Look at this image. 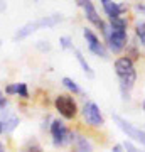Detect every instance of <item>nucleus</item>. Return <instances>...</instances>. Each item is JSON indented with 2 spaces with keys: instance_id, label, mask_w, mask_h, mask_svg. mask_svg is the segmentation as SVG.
Segmentation results:
<instances>
[{
  "instance_id": "f257e3e1",
  "label": "nucleus",
  "mask_w": 145,
  "mask_h": 152,
  "mask_svg": "<svg viewBox=\"0 0 145 152\" xmlns=\"http://www.w3.org/2000/svg\"><path fill=\"white\" fill-rule=\"evenodd\" d=\"M110 20H111V26H110L108 34H106L108 48L111 49L113 53H120L127 46V41H128V36H127V20L122 19V15L113 17Z\"/></svg>"
},
{
  "instance_id": "f03ea898",
  "label": "nucleus",
  "mask_w": 145,
  "mask_h": 152,
  "mask_svg": "<svg viewBox=\"0 0 145 152\" xmlns=\"http://www.w3.org/2000/svg\"><path fill=\"white\" fill-rule=\"evenodd\" d=\"M115 73L120 78L122 83V91H128L130 88L133 86L135 80H137V73H135V66L132 58H118L115 61Z\"/></svg>"
},
{
  "instance_id": "7ed1b4c3",
  "label": "nucleus",
  "mask_w": 145,
  "mask_h": 152,
  "mask_svg": "<svg viewBox=\"0 0 145 152\" xmlns=\"http://www.w3.org/2000/svg\"><path fill=\"white\" fill-rule=\"evenodd\" d=\"M63 22V15L59 14H54V15H47V17H42L39 20H34V22H29L26 24L24 27L19 29V32L15 34V39H24L27 36H31L32 32L39 31V29H46V27H54L56 24Z\"/></svg>"
},
{
  "instance_id": "20e7f679",
  "label": "nucleus",
  "mask_w": 145,
  "mask_h": 152,
  "mask_svg": "<svg viewBox=\"0 0 145 152\" xmlns=\"http://www.w3.org/2000/svg\"><path fill=\"white\" fill-rule=\"evenodd\" d=\"M54 107L68 120L74 118L76 113H78V105H76L74 98L69 96V95H59V96L54 100Z\"/></svg>"
},
{
  "instance_id": "39448f33",
  "label": "nucleus",
  "mask_w": 145,
  "mask_h": 152,
  "mask_svg": "<svg viewBox=\"0 0 145 152\" xmlns=\"http://www.w3.org/2000/svg\"><path fill=\"white\" fill-rule=\"evenodd\" d=\"M76 4L85 10V15L86 19L91 22V24H95L96 27H100V31L103 32V36L106 37V34H108V27H106V24L100 19V15H98V12L96 9H95V5H93V2L91 0H76Z\"/></svg>"
},
{
  "instance_id": "423d86ee",
  "label": "nucleus",
  "mask_w": 145,
  "mask_h": 152,
  "mask_svg": "<svg viewBox=\"0 0 145 152\" xmlns=\"http://www.w3.org/2000/svg\"><path fill=\"white\" fill-rule=\"evenodd\" d=\"M83 115H85V120L91 125V127H101V125L105 124L103 115H101V112H100V107H98L96 103H93V102L85 103V107H83Z\"/></svg>"
},
{
  "instance_id": "0eeeda50",
  "label": "nucleus",
  "mask_w": 145,
  "mask_h": 152,
  "mask_svg": "<svg viewBox=\"0 0 145 152\" xmlns=\"http://www.w3.org/2000/svg\"><path fill=\"white\" fill-rule=\"evenodd\" d=\"M51 134H52V140H54V145L59 147V145H64L66 142L71 140V134L68 132V129L64 127L63 122L59 120H54L52 125H51Z\"/></svg>"
},
{
  "instance_id": "6e6552de",
  "label": "nucleus",
  "mask_w": 145,
  "mask_h": 152,
  "mask_svg": "<svg viewBox=\"0 0 145 152\" xmlns=\"http://www.w3.org/2000/svg\"><path fill=\"white\" fill-rule=\"evenodd\" d=\"M113 120H115V122L118 124L120 129L127 134V137H132L133 140H137V142H140V144H144V145H145V132L138 130V129H135L132 124H128L127 120L122 118V117H118V115H115V117H113Z\"/></svg>"
},
{
  "instance_id": "1a4fd4ad",
  "label": "nucleus",
  "mask_w": 145,
  "mask_h": 152,
  "mask_svg": "<svg viewBox=\"0 0 145 152\" xmlns=\"http://www.w3.org/2000/svg\"><path fill=\"white\" fill-rule=\"evenodd\" d=\"M83 36H85L86 42H88V48H90V51H91L93 54L106 58V54H108L106 49H105V46L100 42V39L96 37V34L93 32L91 29H85V31H83Z\"/></svg>"
},
{
  "instance_id": "9d476101",
  "label": "nucleus",
  "mask_w": 145,
  "mask_h": 152,
  "mask_svg": "<svg viewBox=\"0 0 145 152\" xmlns=\"http://www.w3.org/2000/svg\"><path fill=\"white\" fill-rule=\"evenodd\" d=\"M101 2H103V9H105V12H106V15L110 17V19H113V17H120L125 12V7L118 5V4L113 2V0H101Z\"/></svg>"
},
{
  "instance_id": "9b49d317",
  "label": "nucleus",
  "mask_w": 145,
  "mask_h": 152,
  "mask_svg": "<svg viewBox=\"0 0 145 152\" xmlns=\"http://www.w3.org/2000/svg\"><path fill=\"white\" fill-rule=\"evenodd\" d=\"M2 122H4V132H12L19 125V118L15 115H5L2 118Z\"/></svg>"
},
{
  "instance_id": "f8f14e48",
  "label": "nucleus",
  "mask_w": 145,
  "mask_h": 152,
  "mask_svg": "<svg viewBox=\"0 0 145 152\" xmlns=\"http://www.w3.org/2000/svg\"><path fill=\"white\" fill-rule=\"evenodd\" d=\"M74 56H76V59H78V63L81 64V68H83V71H85L86 75L90 76V78H93V76H95V73H93L91 66H90L88 63H86V59L83 58V54H81V53L78 51V49H74Z\"/></svg>"
},
{
  "instance_id": "ddd939ff",
  "label": "nucleus",
  "mask_w": 145,
  "mask_h": 152,
  "mask_svg": "<svg viewBox=\"0 0 145 152\" xmlns=\"http://www.w3.org/2000/svg\"><path fill=\"white\" fill-rule=\"evenodd\" d=\"M135 32H137V37L140 39V42L145 46V22H137Z\"/></svg>"
},
{
  "instance_id": "4468645a",
  "label": "nucleus",
  "mask_w": 145,
  "mask_h": 152,
  "mask_svg": "<svg viewBox=\"0 0 145 152\" xmlns=\"http://www.w3.org/2000/svg\"><path fill=\"white\" fill-rule=\"evenodd\" d=\"M63 85H64V86L68 88L69 91H73V93H79V91H81L79 86H78V85H76V83L73 81L71 78H63Z\"/></svg>"
},
{
  "instance_id": "2eb2a0df",
  "label": "nucleus",
  "mask_w": 145,
  "mask_h": 152,
  "mask_svg": "<svg viewBox=\"0 0 145 152\" xmlns=\"http://www.w3.org/2000/svg\"><path fill=\"white\" fill-rule=\"evenodd\" d=\"M76 140H78V147H79V151H91V144L83 139V137H76Z\"/></svg>"
},
{
  "instance_id": "dca6fc26",
  "label": "nucleus",
  "mask_w": 145,
  "mask_h": 152,
  "mask_svg": "<svg viewBox=\"0 0 145 152\" xmlns=\"http://www.w3.org/2000/svg\"><path fill=\"white\" fill-rule=\"evenodd\" d=\"M17 95L22 98H29V91H27L26 83H17Z\"/></svg>"
},
{
  "instance_id": "f3484780",
  "label": "nucleus",
  "mask_w": 145,
  "mask_h": 152,
  "mask_svg": "<svg viewBox=\"0 0 145 152\" xmlns=\"http://www.w3.org/2000/svg\"><path fill=\"white\" fill-rule=\"evenodd\" d=\"M59 42H61V46H63L64 49H69L71 48V39L69 37H61Z\"/></svg>"
},
{
  "instance_id": "a211bd4d",
  "label": "nucleus",
  "mask_w": 145,
  "mask_h": 152,
  "mask_svg": "<svg viewBox=\"0 0 145 152\" xmlns=\"http://www.w3.org/2000/svg\"><path fill=\"white\" fill-rule=\"evenodd\" d=\"M5 93L7 95H14V93H17V83L15 85H9V86L5 88Z\"/></svg>"
},
{
  "instance_id": "6ab92c4d",
  "label": "nucleus",
  "mask_w": 145,
  "mask_h": 152,
  "mask_svg": "<svg viewBox=\"0 0 145 152\" xmlns=\"http://www.w3.org/2000/svg\"><path fill=\"white\" fill-rule=\"evenodd\" d=\"M7 107V98L5 96H0V110H4Z\"/></svg>"
},
{
  "instance_id": "aec40b11",
  "label": "nucleus",
  "mask_w": 145,
  "mask_h": 152,
  "mask_svg": "<svg viewBox=\"0 0 145 152\" xmlns=\"http://www.w3.org/2000/svg\"><path fill=\"white\" fill-rule=\"evenodd\" d=\"M125 149H128V151H135V147L132 144H125Z\"/></svg>"
},
{
  "instance_id": "412c9836",
  "label": "nucleus",
  "mask_w": 145,
  "mask_h": 152,
  "mask_svg": "<svg viewBox=\"0 0 145 152\" xmlns=\"http://www.w3.org/2000/svg\"><path fill=\"white\" fill-rule=\"evenodd\" d=\"M137 10H138V12H144V14H145V5H137Z\"/></svg>"
},
{
  "instance_id": "4be33fe9",
  "label": "nucleus",
  "mask_w": 145,
  "mask_h": 152,
  "mask_svg": "<svg viewBox=\"0 0 145 152\" xmlns=\"http://www.w3.org/2000/svg\"><path fill=\"white\" fill-rule=\"evenodd\" d=\"M0 134H4V122H2V118H0Z\"/></svg>"
},
{
  "instance_id": "5701e85b",
  "label": "nucleus",
  "mask_w": 145,
  "mask_h": 152,
  "mask_svg": "<svg viewBox=\"0 0 145 152\" xmlns=\"http://www.w3.org/2000/svg\"><path fill=\"white\" fill-rule=\"evenodd\" d=\"M113 151H117V152H120V151H122V145H115V147H113Z\"/></svg>"
},
{
  "instance_id": "b1692460",
  "label": "nucleus",
  "mask_w": 145,
  "mask_h": 152,
  "mask_svg": "<svg viewBox=\"0 0 145 152\" xmlns=\"http://www.w3.org/2000/svg\"><path fill=\"white\" fill-rule=\"evenodd\" d=\"M0 151H4V144L2 142H0Z\"/></svg>"
},
{
  "instance_id": "393cba45",
  "label": "nucleus",
  "mask_w": 145,
  "mask_h": 152,
  "mask_svg": "<svg viewBox=\"0 0 145 152\" xmlns=\"http://www.w3.org/2000/svg\"><path fill=\"white\" fill-rule=\"evenodd\" d=\"M144 110H145V102H144Z\"/></svg>"
},
{
  "instance_id": "a878e982",
  "label": "nucleus",
  "mask_w": 145,
  "mask_h": 152,
  "mask_svg": "<svg viewBox=\"0 0 145 152\" xmlns=\"http://www.w3.org/2000/svg\"><path fill=\"white\" fill-rule=\"evenodd\" d=\"M0 48H2V41H0Z\"/></svg>"
},
{
  "instance_id": "bb28decb",
  "label": "nucleus",
  "mask_w": 145,
  "mask_h": 152,
  "mask_svg": "<svg viewBox=\"0 0 145 152\" xmlns=\"http://www.w3.org/2000/svg\"><path fill=\"white\" fill-rule=\"evenodd\" d=\"M0 96H2V93H0Z\"/></svg>"
}]
</instances>
